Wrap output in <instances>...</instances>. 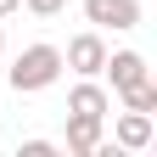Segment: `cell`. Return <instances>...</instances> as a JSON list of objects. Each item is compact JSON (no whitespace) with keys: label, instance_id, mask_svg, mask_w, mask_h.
<instances>
[{"label":"cell","instance_id":"6da1fadb","mask_svg":"<svg viewBox=\"0 0 157 157\" xmlns=\"http://www.w3.org/2000/svg\"><path fill=\"white\" fill-rule=\"evenodd\" d=\"M56 78H62V51L45 45V39L28 45V51L11 62V90H17V95H39V90H51Z\"/></svg>","mask_w":157,"mask_h":157},{"label":"cell","instance_id":"7a4b0ae2","mask_svg":"<svg viewBox=\"0 0 157 157\" xmlns=\"http://www.w3.org/2000/svg\"><path fill=\"white\" fill-rule=\"evenodd\" d=\"M84 23L90 28H112V34H129V28H140L146 23V6L140 0H84Z\"/></svg>","mask_w":157,"mask_h":157},{"label":"cell","instance_id":"3957f363","mask_svg":"<svg viewBox=\"0 0 157 157\" xmlns=\"http://www.w3.org/2000/svg\"><path fill=\"white\" fill-rule=\"evenodd\" d=\"M101 62H107V39H101V28L73 34L67 51H62V67H73L78 78H101Z\"/></svg>","mask_w":157,"mask_h":157},{"label":"cell","instance_id":"277c9868","mask_svg":"<svg viewBox=\"0 0 157 157\" xmlns=\"http://www.w3.org/2000/svg\"><path fill=\"white\" fill-rule=\"evenodd\" d=\"M107 140V118H84V112H67V135H62V151L67 157H95V146Z\"/></svg>","mask_w":157,"mask_h":157},{"label":"cell","instance_id":"5b68a950","mask_svg":"<svg viewBox=\"0 0 157 157\" xmlns=\"http://www.w3.org/2000/svg\"><path fill=\"white\" fill-rule=\"evenodd\" d=\"M151 135H157V124H151V112H118V124H112V146L118 151H146L151 146Z\"/></svg>","mask_w":157,"mask_h":157},{"label":"cell","instance_id":"8992f818","mask_svg":"<svg viewBox=\"0 0 157 157\" xmlns=\"http://www.w3.org/2000/svg\"><path fill=\"white\" fill-rule=\"evenodd\" d=\"M67 112H84V118H107L112 112V95L101 78H78V84L67 90Z\"/></svg>","mask_w":157,"mask_h":157},{"label":"cell","instance_id":"52a82bcc","mask_svg":"<svg viewBox=\"0 0 157 157\" xmlns=\"http://www.w3.org/2000/svg\"><path fill=\"white\" fill-rule=\"evenodd\" d=\"M101 73H112V90H129V84H140L151 67H146V56H140V51H107Z\"/></svg>","mask_w":157,"mask_h":157},{"label":"cell","instance_id":"ba28073f","mask_svg":"<svg viewBox=\"0 0 157 157\" xmlns=\"http://www.w3.org/2000/svg\"><path fill=\"white\" fill-rule=\"evenodd\" d=\"M118 101H124L129 112H157V78L146 73L140 84H129V90H118Z\"/></svg>","mask_w":157,"mask_h":157},{"label":"cell","instance_id":"9c48e42d","mask_svg":"<svg viewBox=\"0 0 157 157\" xmlns=\"http://www.w3.org/2000/svg\"><path fill=\"white\" fill-rule=\"evenodd\" d=\"M62 146L56 140H45V135H28V140H17V157H56Z\"/></svg>","mask_w":157,"mask_h":157},{"label":"cell","instance_id":"30bf717a","mask_svg":"<svg viewBox=\"0 0 157 157\" xmlns=\"http://www.w3.org/2000/svg\"><path fill=\"white\" fill-rule=\"evenodd\" d=\"M23 11L39 17V23H51V17H62V11H67V0H23Z\"/></svg>","mask_w":157,"mask_h":157},{"label":"cell","instance_id":"8fae6325","mask_svg":"<svg viewBox=\"0 0 157 157\" xmlns=\"http://www.w3.org/2000/svg\"><path fill=\"white\" fill-rule=\"evenodd\" d=\"M11 11H23V0H0V17H11Z\"/></svg>","mask_w":157,"mask_h":157},{"label":"cell","instance_id":"7c38bea8","mask_svg":"<svg viewBox=\"0 0 157 157\" xmlns=\"http://www.w3.org/2000/svg\"><path fill=\"white\" fill-rule=\"evenodd\" d=\"M0 56H6V28H0Z\"/></svg>","mask_w":157,"mask_h":157}]
</instances>
